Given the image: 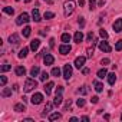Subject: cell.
Returning <instances> with one entry per match:
<instances>
[{"instance_id": "30", "label": "cell", "mask_w": 122, "mask_h": 122, "mask_svg": "<svg viewBox=\"0 0 122 122\" xmlns=\"http://www.w3.org/2000/svg\"><path fill=\"white\" fill-rule=\"evenodd\" d=\"M43 17H45V19H53V17H55V13H52V12H45Z\"/></svg>"}, {"instance_id": "12", "label": "cell", "mask_w": 122, "mask_h": 122, "mask_svg": "<svg viewBox=\"0 0 122 122\" xmlns=\"http://www.w3.org/2000/svg\"><path fill=\"white\" fill-rule=\"evenodd\" d=\"M9 42H10L12 45H19V43H20V37H19L16 33H13V35H10V37H9Z\"/></svg>"}, {"instance_id": "14", "label": "cell", "mask_w": 122, "mask_h": 122, "mask_svg": "<svg viewBox=\"0 0 122 122\" xmlns=\"http://www.w3.org/2000/svg\"><path fill=\"white\" fill-rule=\"evenodd\" d=\"M73 40H75L76 43H81V42L83 40V33H82V30H78V32L75 33V36H73Z\"/></svg>"}, {"instance_id": "51", "label": "cell", "mask_w": 122, "mask_h": 122, "mask_svg": "<svg viewBox=\"0 0 122 122\" xmlns=\"http://www.w3.org/2000/svg\"><path fill=\"white\" fill-rule=\"evenodd\" d=\"M33 119H30V118H27V119H23V122H32Z\"/></svg>"}, {"instance_id": "44", "label": "cell", "mask_w": 122, "mask_h": 122, "mask_svg": "<svg viewBox=\"0 0 122 122\" xmlns=\"http://www.w3.org/2000/svg\"><path fill=\"white\" fill-rule=\"evenodd\" d=\"M62 92H63V88L62 86H57L56 88V93H62Z\"/></svg>"}, {"instance_id": "50", "label": "cell", "mask_w": 122, "mask_h": 122, "mask_svg": "<svg viewBox=\"0 0 122 122\" xmlns=\"http://www.w3.org/2000/svg\"><path fill=\"white\" fill-rule=\"evenodd\" d=\"M13 91H19V85H15L13 86Z\"/></svg>"}, {"instance_id": "16", "label": "cell", "mask_w": 122, "mask_h": 122, "mask_svg": "<svg viewBox=\"0 0 122 122\" xmlns=\"http://www.w3.org/2000/svg\"><path fill=\"white\" fill-rule=\"evenodd\" d=\"M15 72H16L17 76H25V75H26V69H25V66H17V68L15 69Z\"/></svg>"}, {"instance_id": "54", "label": "cell", "mask_w": 122, "mask_h": 122, "mask_svg": "<svg viewBox=\"0 0 122 122\" xmlns=\"http://www.w3.org/2000/svg\"><path fill=\"white\" fill-rule=\"evenodd\" d=\"M121 119H122V113H121Z\"/></svg>"}, {"instance_id": "17", "label": "cell", "mask_w": 122, "mask_h": 122, "mask_svg": "<svg viewBox=\"0 0 122 122\" xmlns=\"http://www.w3.org/2000/svg\"><path fill=\"white\" fill-rule=\"evenodd\" d=\"M53 88H55L53 82H49V83H46V85H45V92H46V95H50Z\"/></svg>"}, {"instance_id": "26", "label": "cell", "mask_w": 122, "mask_h": 122, "mask_svg": "<svg viewBox=\"0 0 122 122\" xmlns=\"http://www.w3.org/2000/svg\"><path fill=\"white\" fill-rule=\"evenodd\" d=\"M39 72H40V71H39V66H33V68L30 69V75H32V76H37Z\"/></svg>"}, {"instance_id": "56", "label": "cell", "mask_w": 122, "mask_h": 122, "mask_svg": "<svg viewBox=\"0 0 122 122\" xmlns=\"http://www.w3.org/2000/svg\"><path fill=\"white\" fill-rule=\"evenodd\" d=\"M46 2H47V0H46Z\"/></svg>"}, {"instance_id": "27", "label": "cell", "mask_w": 122, "mask_h": 122, "mask_svg": "<svg viewBox=\"0 0 122 122\" xmlns=\"http://www.w3.org/2000/svg\"><path fill=\"white\" fill-rule=\"evenodd\" d=\"M3 12L6 13V15H10V16H13V13H15V9H12V7H3Z\"/></svg>"}, {"instance_id": "36", "label": "cell", "mask_w": 122, "mask_h": 122, "mask_svg": "<svg viewBox=\"0 0 122 122\" xmlns=\"http://www.w3.org/2000/svg\"><path fill=\"white\" fill-rule=\"evenodd\" d=\"M10 69H12V66L7 65V63H5V65L2 66V72H7V71H10Z\"/></svg>"}, {"instance_id": "28", "label": "cell", "mask_w": 122, "mask_h": 122, "mask_svg": "<svg viewBox=\"0 0 122 122\" xmlns=\"http://www.w3.org/2000/svg\"><path fill=\"white\" fill-rule=\"evenodd\" d=\"M30 32H32V29H30L29 26H26V27L23 29V36H25V37H29V36H30Z\"/></svg>"}, {"instance_id": "45", "label": "cell", "mask_w": 122, "mask_h": 122, "mask_svg": "<svg viewBox=\"0 0 122 122\" xmlns=\"http://www.w3.org/2000/svg\"><path fill=\"white\" fill-rule=\"evenodd\" d=\"M92 39H93V33L89 32V33H88V40H92Z\"/></svg>"}, {"instance_id": "8", "label": "cell", "mask_w": 122, "mask_h": 122, "mask_svg": "<svg viewBox=\"0 0 122 122\" xmlns=\"http://www.w3.org/2000/svg\"><path fill=\"white\" fill-rule=\"evenodd\" d=\"M71 50H72V46L68 45V43H63V45H60V46H59V52L62 53V55H68Z\"/></svg>"}, {"instance_id": "15", "label": "cell", "mask_w": 122, "mask_h": 122, "mask_svg": "<svg viewBox=\"0 0 122 122\" xmlns=\"http://www.w3.org/2000/svg\"><path fill=\"white\" fill-rule=\"evenodd\" d=\"M39 46H40V40H39V39H35V40L30 42V49H32L33 52H36V50L39 49Z\"/></svg>"}, {"instance_id": "41", "label": "cell", "mask_w": 122, "mask_h": 122, "mask_svg": "<svg viewBox=\"0 0 122 122\" xmlns=\"http://www.w3.org/2000/svg\"><path fill=\"white\" fill-rule=\"evenodd\" d=\"M78 23H79V26H81V27H83V26H85V19H83V17H79Z\"/></svg>"}, {"instance_id": "35", "label": "cell", "mask_w": 122, "mask_h": 122, "mask_svg": "<svg viewBox=\"0 0 122 122\" xmlns=\"http://www.w3.org/2000/svg\"><path fill=\"white\" fill-rule=\"evenodd\" d=\"M99 35H101V37H102V39H106V37H108V32H106L105 29H101Z\"/></svg>"}, {"instance_id": "25", "label": "cell", "mask_w": 122, "mask_h": 122, "mask_svg": "<svg viewBox=\"0 0 122 122\" xmlns=\"http://www.w3.org/2000/svg\"><path fill=\"white\" fill-rule=\"evenodd\" d=\"M62 42L63 43H69L71 42V35L69 33H63L62 35Z\"/></svg>"}, {"instance_id": "42", "label": "cell", "mask_w": 122, "mask_h": 122, "mask_svg": "<svg viewBox=\"0 0 122 122\" xmlns=\"http://www.w3.org/2000/svg\"><path fill=\"white\" fill-rule=\"evenodd\" d=\"M91 102H92V103H98V102H99V98H98V96H92Z\"/></svg>"}, {"instance_id": "18", "label": "cell", "mask_w": 122, "mask_h": 122, "mask_svg": "<svg viewBox=\"0 0 122 122\" xmlns=\"http://www.w3.org/2000/svg\"><path fill=\"white\" fill-rule=\"evenodd\" d=\"M60 118H62V115H60L59 112H53V113H50V116H49V121H59Z\"/></svg>"}, {"instance_id": "49", "label": "cell", "mask_w": 122, "mask_h": 122, "mask_svg": "<svg viewBox=\"0 0 122 122\" xmlns=\"http://www.w3.org/2000/svg\"><path fill=\"white\" fill-rule=\"evenodd\" d=\"M85 5V0H79V6H83Z\"/></svg>"}, {"instance_id": "21", "label": "cell", "mask_w": 122, "mask_h": 122, "mask_svg": "<svg viewBox=\"0 0 122 122\" xmlns=\"http://www.w3.org/2000/svg\"><path fill=\"white\" fill-rule=\"evenodd\" d=\"M15 111L16 112H23V111H26V106L23 103H16L15 105Z\"/></svg>"}, {"instance_id": "38", "label": "cell", "mask_w": 122, "mask_h": 122, "mask_svg": "<svg viewBox=\"0 0 122 122\" xmlns=\"http://www.w3.org/2000/svg\"><path fill=\"white\" fill-rule=\"evenodd\" d=\"M101 65H103V66H106V65H109V59H108V57H105V59H102V60H101Z\"/></svg>"}, {"instance_id": "47", "label": "cell", "mask_w": 122, "mask_h": 122, "mask_svg": "<svg viewBox=\"0 0 122 122\" xmlns=\"http://www.w3.org/2000/svg\"><path fill=\"white\" fill-rule=\"evenodd\" d=\"M81 119H82V121H85V122H88V121H89V116H82Z\"/></svg>"}, {"instance_id": "52", "label": "cell", "mask_w": 122, "mask_h": 122, "mask_svg": "<svg viewBox=\"0 0 122 122\" xmlns=\"http://www.w3.org/2000/svg\"><path fill=\"white\" fill-rule=\"evenodd\" d=\"M76 121H78V118H75V116H73V118H71V122H76Z\"/></svg>"}, {"instance_id": "37", "label": "cell", "mask_w": 122, "mask_h": 122, "mask_svg": "<svg viewBox=\"0 0 122 122\" xmlns=\"http://www.w3.org/2000/svg\"><path fill=\"white\" fill-rule=\"evenodd\" d=\"M76 105H78L79 108L85 106V99H82V98H81V99H78V101H76Z\"/></svg>"}, {"instance_id": "40", "label": "cell", "mask_w": 122, "mask_h": 122, "mask_svg": "<svg viewBox=\"0 0 122 122\" xmlns=\"http://www.w3.org/2000/svg\"><path fill=\"white\" fill-rule=\"evenodd\" d=\"M0 83L5 86V85L7 83V78H6V76H2V78H0Z\"/></svg>"}, {"instance_id": "4", "label": "cell", "mask_w": 122, "mask_h": 122, "mask_svg": "<svg viewBox=\"0 0 122 122\" xmlns=\"http://www.w3.org/2000/svg\"><path fill=\"white\" fill-rule=\"evenodd\" d=\"M29 20H30L29 15H27V13H22V15H19V17H17V20H16V25L22 26L23 23H27Z\"/></svg>"}, {"instance_id": "55", "label": "cell", "mask_w": 122, "mask_h": 122, "mask_svg": "<svg viewBox=\"0 0 122 122\" xmlns=\"http://www.w3.org/2000/svg\"><path fill=\"white\" fill-rule=\"evenodd\" d=\"M16 2H20V0H16Z\"/></svg>"}, {"instance_id": "19", "label": "cell", "mask_w": 122, "mask_h": 122, "mask_svg": "<svg viewBox=\"0 0 122 122\" xmlns=\"http://www.w3.org/2000/svg\"><path fill=\"white\" fill-rule=\"evenodd\" d=\"M106 76H108V71H106L105 68L98 71V78H99V79H103V78H106Z\"/></svg>"}, {"instance_id": "34", "label": "cell", "mask_w": 122, "mask_h": 122, "mask_svg": "<svg viewBox=\"0 0 122 122\" xmlns=\"http://www.w3.org/2000/svg\"><path fill=\"white\" fill-rule=\"evenodd\" d=\"M89 9L95 10L96 9V0H89Z\"/></svg>"}, {"instance_id": "33", "label": "cell", "mask_w": 122, "mask_h": 122, "mask_svg": "<svg viewBox=\"0 0 122 122\" xmlns=\"http://www.w3.org/2000/svg\"><path fill=\"white\" fill-rule=\"evenodd\" d=\"M115 50H118V52L122 50V40H118V42L115 43Z\"/></svg>"}, {"instance_id": "10", "label": "cell", "mask_w": 122, "mask_h": 122, "mask_svg": "<svg viewBox=\"0 0 122 122\" xmlns=\"http://www.w3.org/2000/svg\"><path fill=\"white\" fill-rule=\"evenodd\" d=\"M43 62H45V65H46V66H49V65H53V62H55V57H53L50 53H46V55H45V57H43Z\"/></svg>"}, {"instance_id": "11", "label": "cell", "mask_w": 122, "mask_h": 122, "mask_svg": "<svg viewBox=\"0 0 122 122\" xmlns=\"http://www.w3.org/2000/svg\"><path fill=\"white\" fill-rule=\"evenodd\" d=\"M62 102H63L62 93H56V96H55V99H53V105H55V106H60V105H62Z\"/></svg>"}, {"instance_id": "5", "label": "cell", "mask_w": 122, "mask_h": 122, "mask_svg": "<svg viewBox=\"0 0 122 122\" xmlns=\"http://www.w3.org/2000/svg\"><path fill=\"white\" fill-rule=\"evenodd\" d=\"M71 76H72V66L68 63V65H65V66H63V78H65L66 81H69V79H71Z\"/></svg>"}, {"instance_id": "3", "label": "cell", "mask_w": 122, "mask_h": 122, "mask_svg": "<svg viewBox=\"0 0 122 122\" xmlns=\"http://www.w3.org/2000/svg\"><path fill=\"white\" fill-rule=\"evenodd\" d=\"M85 62H86V56H78L75 59V68L78 69H82L85 66Z\"/></svg>"}, {"instance_id": "9", "label": "cell", "mask_w": 122, "mask_h": 122, "mask_svg": "<svg viewBox=\"0 0 122 122\" xmlns=\"http://www.w3.org/2000/svg\"><path fill=\"white\" fill-rule=\"evenodd\" d=\"M99 49H101L102 52H106V53H109V52L112 50V47H111V45H109L108 42H105V40H102V42H99Z\"/></svg>"}, {"instance_id": "7", "label": "cell", "mask_w": 122, "mask_h": 122, "mask_svg": "<svg viewBox=\"0 0 122 122\" xmlns=\"http://www.w3.org/2000/svg\"><path fill=\"white\" fill-rule=\"evenodd\" d=\"M112 29H113L115 33L122 32V19H116V20L113 22V25H112Z\"/></svg>"}, {"instance_id": "31", "label": "cell", "mask_w": 122, "mask_h": 122, "mask_svg": "<svg viewBox=\"0 0 122 122\" xmlns=\"http://www.w3.org/2000/svg\"><path fill=\"white\" fill-rule=\"evenodd\" d=\"M52 76H60V69L59 68H53L52 69Z\"/></svg>"}, {"instance_id": "48", "label": "cell", "mask_w": 122, "mask_h": 122, "mask_svg": "<svg viewBox=\"0 0 122 122\" xmlns=\"http://www.w3.org/2000/svg\"><path fill=\"white\" fill-rule=\"evenodd\" d=\"M88 73H89V69H88V68H85V69H83V75H88Z\"/></svg>"}, {"instance_id": "20", "label": "cell", "mask_w": 122, "mask_h": 122, "mask_svg": "<svg viewBox=\"0 0 122 122\" xmlns=\"http://www.w3.org/2000/svg\"><path fill=\"white\" fill-rule=\"evenodd\" d=\"M106 78H108V83H109V85H113V83L116 82V75H115V73H109Z\"/></svg>"}, {"instance_id": "24", "label": "cell", "mask_w": 122, "mask_h": 122, "mask_svg": "<svg viewBox=\"0 0 122 122\" xmlns=\"http://www.w3.org/2000/svg\"><path fill=\"white\" fill-rule=\"evenodd\" d=\"M93 85H95V91H96V92H102V91H103V85H102V83H99V82L95 81Z\"/></svg>"}, {"instance_id": "32", "label": "cell", "mask_w": 122, "mask_h": 122, "mask_svg": "<svg viewBox=\"0 0 122 122\" xmlns=\"http://www.w3.org/2000/svg\"><path fill=\"white\" fill-rule=\"evenodd\" d=\"M52 106H53V103H46V106H45V112H43V115H46L47 112H50V109H52Z\"/></svg>"}, {"instance_id": "13", "label": "cell", "mask_w": 122, "mask_h": 122, "mask_svg": "<svg viewBox=\"0 0 122 122\" xmlns=\"http://www.w3.org/2000/svg\"><path fill=\"white\" fill-rule=\"evenodd\" d=\"M32 20H35V22H40L42 20L40 19V13H39L37 9H33L32 10Z\"/></svg>"}, {"instance_id": "46", "label": "cell", "mask_w": 122, "mask_h": 122, "mask_svg": "<svg viewBox=\"0 0 122 122\" xmlns=\"http://www.w3.org/2000/svg\"><path fill=\"white\" fill-rule=\"evenodd\" d=\"M49 46H50V47L55 46V39H50V40H49Z\"/></svg>"}, {"instance_id": "2", "label": "cell", "mask_w": 122, "mask_h": 122, "mask_svg": "<svg viewBox=\"0 0 122 122\" xmlns=\"http://www.w3.org/2000/svg\"><path fill=\"white\" fill-rule=\"evenodd\" d=\"M36 86H37V82H36L35 79H26V83H25V92H32Z\"/></svg>"}, {"instance_id": "22", "label": "cell", "mask_w": 122, "mask_h": 122, "mask_svg": "<svg viewBox=\"0 0 122 122\" xmlns=\"http://www.w3.org/2000/svg\"><path fill=\"white\" fill-rule=\"evenodd\" d=\"M27 52H29V47H23V49L19 52V57H20V59L26 57V56H27Z\"/></svg>"}, {"instance_id": "53", "label": "cell", "mask_w": 122, "mask_h": 122, "mask_svg": "<svg viewBox=\"0 0 122 122\" xmlns=\"http://www.w3.org/2000/svg\"><path fill=\"white\" fill-rule=\"evenodd\" d=\"M25 2H26V3H30V2H32V0H25Z\"/></svg>"}, {"instance_id": "23", "label": "cell", "mask_w": 122, "mask_h": 122, "mask_svg": "<svg viewBox=\"0 0 122 122\" xmlns=\"http://www.w3.org/2000/svg\"><path fill=\"white\" fill-rule=\"evenodd\" d=\"M12 95V89L10 88H5L3 91H2V96L3 98H7V96H10Z\"/></svg>"}, {"instance_id": "39", "label": "cell", "mask_w": 122, "mask_h": 122, "mask_svg": "<svg viewBox=\"0 0 122 122\" xmlns=\"http://www.w3.org/2000/svg\"><path fill=\"white\" fill-rule=\"evenodd\" d=\"M88 91H89V89H88V86H82V89H81L79 92H81L82 95H86V93H88Z\"/></svg>"}, {"instance_id": "29", "label": "cell", "mask_w": 122, "mask_h": 122, "mask_svg": "<svg viewBox=\"0 0 122 122\" xmlns=\"http://www.w3.org/2000/svg\"><path fill=\"white\" fill-rule=\"evenodd\" d=\"M47 78H49V73H47V72H42V73H40V81H42V82H46Z\"/></svg>"}, {"instance_id": "6", "label": "cell", "mask_w": 122, "mask_h": 122, "mask_svg": "<svg viewBox=\"0 0 122 122\" xmlns=\"http://www.w3.org/2000/svg\"><path fill=\"white\" fill-rule=\"evenodd\" d=\"M30 102H32L33 105H39V103H42V102H43V95H42V93H35V95L32 96Z\"/></svg>"}, {"instance_id": "43", "label": "cell", "mask_w": 122, "mask_h": 122, "mask_svg": "<svg viewBox=\"0 0 122 122\" xmlns=\"http://www.w3.org/2000/svg\"><path fill=\"white\" fill-rule=\"evenodd\" d=\"M71 105H72V101L69 99V101L66 102V105H65V109H69V108H71Z\"/></svg>"}, {"instance_id": "1", "label": "cell", "mask_w": 122, "mask_h": 122, "mask_svg": "<svg viewBox=\"0 0 122 122\" xmlns=\"http://www.w3.org/2000/svg\"><path fill=\"white\" fill-rule=\"evenodd\" d=\"M75 10V3L71 2V0H68V2L63 5V12H65V16H71Z\"/></svg>"}]
</instances>
